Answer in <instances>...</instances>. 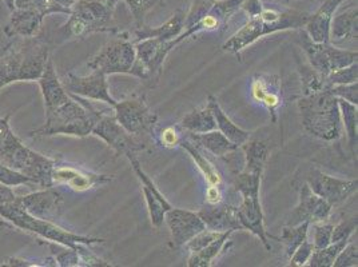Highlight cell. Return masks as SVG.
Here are the masks:
<instances>
[{"label": "cell", "mask_w": 358, "mask_h": 267, "mask_svg": "<svg viewBox=\"0 0 358 267\" xmlns=\"http://www.w3.org/2000/svg\"><path fill=\"white\" fill-rule=\"evenodd\" d=\"M198 215L205 223L206 229L224 233V231H236L243 230L239 222L237 208L220 203H206L198 211Z\"/></svg>", "instance_id": "obj_22"}, {"label": "cell", "mask_w": 358, "mask_h": 267, "mask_svg": "<svg viewBox=\"0 0 358 267\" xmlns=\"http://www.w3.org/2000/svg\"><path fill=\"white\" fill-rule=\"evenodd\" d=\"M357 217H352L349 219H343L338 224L333 227V234H331V243L338 242L343 239H349L355 234L357 230Z\"/></svg>", "instance_id": "obj_46"}, {"label": "cell", "mask_w": 358, "mask_h": 267, "mask_svg": "<svg viewBox=\"0 0 358 267\" xmlns=\"http://www.w3.org/2000/svg\"><path fill=\"white\" fill-rule=\"evenodd\" d=\"M214 1L215 0H193L190 10L185 17V30L183 31L192 30L195 24H198L202 20V17L208 14Z\"/></svg>", "instance_id": "obj_39"}, {"label": "cell", "mask_w": 358, "mask_h": 267, "mask_svg": "<svg viewBox=\"0 0 358 267\" xmlns=\"http://www.w3.org/2000/svg\"><path fill=\"white\" fill-rule=\"evenodd\" d=\"M297 104L302 126L308 133L328 142L340 138L343 124L340 106L330 89L303 95Z\"/></svg>", "instance_id": "obj_4"}, {"label": "cell", "mask_w": 358, "mask_h": 267, "mask_svg": "<svg viewBox=\"0 0 358 267\" xmlns=\"http://www.w3.org/2000/svg\"><path fill=\"white\" fill-rule=\"evenodd\" d=\"M15 8H30L35 10L42 16L51 14H66L70 15L71 10L60 6L57 0H15Z\"/></svg>", "instance_id": "obj_37"}, {"label": "cell", "mask_w": 358, "mask_h": 267, "mask_svg": "<svg viewBox=\"0 0 358 267\" xmlns=\"http://www.w3.org/2000/svg\"><path fill=\"white\" fill-rule=\"evenodd\" d=\"M0 183L8 187H16L22 185H34L29 177L3 164H0Z\"/></svg>", "instance_id": "obj_44"}, {"label": "cell", "mask_w": 358, "mask_h": 267, "mask_svg": "<svg viewBox=\"0 0 358 267\" xmlns=\"http://www.w3.org/2000/svg\"><path fill=\"white\" fill-rule=\"evenodd\" d=\"M3 3L7 6L10 13H13L15 10V0H3Z\"/></svg>", "instance_id": "obj_56"}, {"label": "cell", "mask_w": 358, "mask_h": 267, "mask_svg": "<svg viewBox=\"0 0 358 267\" xmlns=\"http://www.w3.org/2000/svg\"><path fill=\"white\" fill-rule=\"evenodd\" d=\"M120 0H76L70 17L60 32L64 38H85L95 32L120 34L114 24V13Z\"/></svg>", "instance_id": "obj_6"}, {"label": "cell", "mask_w": 358, "mask_h": 267, "mask_svg": "<svg viewBox=\"0 0 358 267\" xmlns=\"http://www.w3.org/2000/svg\"><path fill=\"white\" fill-rule=\"evenodd\" d=\"M301 45L308 57L310 67L325 78L330 73L357 62V51L341 50L331 45V42L315 43L305 31H302L301 35Z\"/></svg>", "instance_id": "obj_10"}, {"label": "cell", "mask_w": 358, "mask_h": 267, "mask_svg": "<svg viewBox=\"0 0 358 267\" xmlns=\"http://www.w3.org/2000/svg\"><path fill=\"white\" fill-rule=\"evenodd\" d=\"M92 135L101 138L107 143L108 147L114 150L118 155L123 154L127 155L133 152L136 147L134 135L127 133L120 122L115 118L114 114H108L107 111L102 113V115L96 120L95 126L92 127Z\"/></svg>", "instance_id": "obj_18"}, {"label": "cell", "mask_w": 358, "mask_h": 267, "mask_svg": "<svg viewBox=\"0 0 358 267\" xmlns=\"http://www.w3.org/2000/svg\"><path fill=\"white\" fill-rule=\"evenodd\" d=\"M57 1L59 3L60 6H63V7L71 10V7H73V4H74L76 0H57Z\"/></svg>", "instance_id": "obj_55"}, {"label": "cell", "mask_w": 358, "mask_h": 267, "mask_svg": "<svg viewBox=\"0 0 358 267\" xmlns=\"http://www.w3.org/2000/svg\"><path fill=\"white\" fill-rule=\"evenodd\" d=\"M43 20H45V16L41 15L35 10L15 8L11 13L10 20L3 32L7 38L36 36L39 31L42 30Z\"/></svg>", "instance_id": "obj_26"}, {"label": "cell", "mask_w": 358, "mask_h": 267, "mask_svg": "<svg viewBox=\"0 0 358 267\" xmlns=\"http://www.w3.org/2000/svg\"><path fill=\"white\" fill-rule=\"evenodd\" d=\"M134 45L135 62L131 75L154 86L164 73V60L176 45L173 41L164 42L157 38L143 39Z\"/></svg>", "instance_id": "obj_9"}, {"label": "cell", "mask_w": 358, "mask_h": 267, "mask_svg": "<svg viewBox=\"0 0 358 267\" xmlns=\"http://www.w3.org/2000/svg\"><path fill=\"white\" fill-rule=\"evenodd\" d=\"M158 1L159 0H124V3L129 6L131 14L134 16L136 29L145 24V16L148 15V13Z\"/></svg>", "instance_id": "obj_43"}, {"label": "cell", "mask_w": 358, "mask_h": 267, "mask_svg": "<svg viewBox=\"0 0 358 267\" xmlns=\"http://www.w3.org/2000/svg\"><path fill=\"white\" fill-rule=\"evenodd\" d=\"M185 17H186V14L182 10H177L171 15V17L159 27L151 29V27L143 24L142 27L135 30V39L133 42L136 43L139 41L149 39V38H157L164 42H171V41L177 39L182 34V31L185 30Z\"/></svg>", "instance_id": "obj_27"}, {"label": "cell", "mask_w": 358, "mask_h": 267, "mask_svg": "<svg viewBox=\"0 0 358 267\" xmlns=\"http://www.w3.org/2000/svg\"><path fill=\"white\" fill-rule=\"evenodd\" d=\"M10 118H11L10 114H7L6 117L0 118V146L3 145V142H4L6 136H7V134L10 133V130H11Z\"/></svg>", "instance_id": "obj_54"}, {"label": "cell", "mask_w": 358, "mask_h": 267, "mask_svg": "<svg viewBox=\"0 0 358 267\" xmlns=\"http://www.w3.org/2000/svg\"><path fill=\"white\" fill-rule=\"evenodd\" d=\"M313 227V246L314 250L327 247L331 243V234H333V223L324 221V222L313 223L310 224Z\"/></svg>", "instance_id": "obj_42"}, {"label": "cell", "mask_w": 358, "mask_h": 267, "mask_svg": "<svg viewBox=\"0 0 358 267\" xmlns=\"http://www.w3.org/2000/svg\"><path fill=\"white\" fill-rule=\"evenodd\" d=\"M206 201L208 203H220L222 202V192L220 186H209L206 192Z\"/></svg>", "instance_id": "obj_52"}, {"label": "cell", "mask_w": 358, "mask_h": 267, "mask_svg": "<svg viewBox=\"0 0 358 267\" xmlns=\"http://www.w3.org/2000/svg\"><path fill=\"white\" fill-rule=\"evenodd\" d=\"M130 161V164L134 168L135 174L138 175V178L142 183V192L145 195V201L148 205V210H149L150 219H151V224L155 229H159L164 222V214L167 210L173 208L170 205V202L164 196V194L161 193L157 186L154 185V182L151 180L149 175L143 171L142 166L139 164V161L134 157L133 152L126 155Z\"/></svg>", "instance_id": "obj_19"}, {"label": "cell", "mask_w": 358, "mask_h": 267, "mask_svg": "<svg viewBox=\"0 0 358 267\" xmlns=\"http://www.w3.org/2000/svg\"><path fill=\"white\" fill-rule=\"evenodd\" d=\"M301 79H302L301 82H302L303 95H309V94H314V92L329 89L327 78L318 74L312 67L302 66Z\"/></svg>", "instance_id": "obj_38"}, {"label": "cell", "mask_w": 358, "mask_h": 267, "mask_svg": "<svg viewBox=\"0 0 358 267\" xmlns=\"http://www.w3.org/2000/svg\"><path fill=\"white\" fill-rule=\"evenodd\" d=\"M135 62V45L129 34L120 32L106 43L87 63L91 71L105 75H131Z\"/></svg>", "instance_id": "obj_8"}, {"label": "cell", "mask_w": 358, "mask_h": 267, "mask_svg": "<svg viewBox=\"0 0 358 267\" xmlns=\"http://www.w3.org/2000/svg\"><path fill=\"white\" fill-rule=\"evenodd\" d=\"M74 250H76L79 255V261H80V266H95V267H108L111 266L108 262H106L103 259H101L99 257H96L91 250H87V245L79 243L76 245Z\"/></svg>", "instance_id": "obj_49"}, {"label": "cell", "mask_w": 358, "mask_h": 267, "mask_svg": "<svg viewBox=\"0 0 358 267\" xmlns=\"http://www.w3.org/2000/svg\"><path fill=\"white\" fill-rule=\"evenodd\" d=\"M343 0H325L320 8L308 16L305 23V32L315 43H328L330 42V24L331 19L338 10Z\"/></svg>", "instance_id": "obj_25"}, {"label": "cell", "mask_w": 358, "mask_h": 267, "mask_svg": "<svg viewBox=\"0 0 358 267\" xmlns=\"http://www.w3.org/2000/svg\"><path fill=\"white\" fill-rule=\"evenodd\" d=\"M189 139L194 143L196 147L206 150L215 157H224L229 152L238 149V146L231 143L224 134L218 130H213L209 133L203 134H189Z\"/></svg>", "instance_id": "obj_30"}, {"label": "cell", "mask_w": 358, "mask_h": 267, "mask_svg": "<svg viewBox=\"0 0 358 267\" xmlns=\"http://www.w3.org/2000/svg\"><path fill=\"white\" fill-rule=\"evenodd\" d=\"M309 229L310 223L302 222L296 226H286L282 230L280 240L284 243L285 252L289 257L297 250V247L305 239H308Z\"/></svg>", "instance_id": "obj_35"}, {"label": "cell", "mask_w": 358, "mask_h": 267, "mask_svg": "<svg viewBox=\"0 0 358 267\" xmlns=\"http://www.w3.org/2000/svg\"><path fill=\"white\" fill-rule=\"evenodd\" d=\"M252 95L254 101L262 104L275 122V113L282 102L281 80L275 75L258 74L252 80Z\"/></svg>", "instance_id": "obj_23"}, {"label": "cell", "mask_w": 358, "mask_h": 267, "mask_svg": "<svg viewBox=\"0 0 358 267\" xmlns=\"http://www.w3.org/2000/svg\"><path fill=\"white\" fill-rule=\"evenodd\" d=\"M179 146L183 150L187 151V154L192 157V159L194 161L196 167L199 168V171L202 173V175L208 180L209 186H221L222 177L220 174V171L217 170V167L210 162L209 159L199 151V147H196L194 143L190 139H180Z\"/></svg>", "instance_id": "obj_33"}, {"label": "cell", "mask_w": 358, "mask_h": 267, "mask_svg": "<svg viewBox=\"0 0 358 267\" xmlns=\"http://www.w3.org/2000/svg\"><path fill=\"white\" fill-rule=\"evenodd\" d=\"M111 180H113V177L83 171L74 166L59 164L58 162L55 164V167L52 170V185L54 186L66 185L71 190L78 192V193L94 189L96 186H102Z\"/></svg>", "instance_id": "obj_20"}, {"label": "cell", "mask_w": 358, "mask_h": 267, "mask_svg": "<svg viewBox=\"0 0 358 267\" xmlns=\"http://www.w3.org/2000/svg\"><path fill=\"white\" fill-rule=\"evenodd\" d=\"M70 99L60 104L55 110L45 114V124L32 131L31 136H52V135H73L85 138L92 131L102 111L90 103L89 99L70 94Z\"/></svg>", "instance_id": "obj_3"}, {"label": "cell", "mask_w": 358, "mask_h": 267, "mask_svg": "<svg viewBox=\"0 0 358 267\" xmlns=\"http://www.w3.org/2000/svg\"><path fill=\"white\" fill-rule=\"evenodd\" d=\"M0 217L13 223L15 227L23 231H27L34 236H38L39 238H43L50 242L58 243L70 249H75L79 243L91 246L106 242L102 238L86 237L71 233L54 223V221L32 217L17 203L16 199L0 205Z\"/></svg>", "instance_id": "obj_5"}, {"label": "cell", "mask_w": 358, "mask_h": 267, "mask_svg": "<svg viewBox=\"0 0 358 267\" xmlns=\"http://www.w3.org/2000/svg\"><path fill=\"white\" fill-rule=\"evenodd\" d=\"M16 196L17 195L14 193V190L11 187L4 186V185L0 183V205L11 202V201H15Z\"/></svg>", "instance_id": "obj_53"}, {"label": "cell", "mask_w": 358, "mask_h": 267, "mask_svg": "<svg viewBox=\"0 0 358 267\" xmlns=\"http://www.w3.org/2000/svg\"><path fill=\"white\" fill-rule=\"evenodd\" d=\"M333 206L312 192V189L305 183L299 192V205L290 214L287 226H296L302 222L313 223L329 221Z\"/></svg>", "instance_id": "obj_17"}, {"label": "cell", "mask_w": 358, "mask_h": 267, "mask_svg": "<svg viewBox=\"0 0 358 267\" xmlns=\"http://www.w3.org/2000/svg\"><path fill=\"white\" fill-rule=\"evenodd\" d=\"M16 201L32 217L48 221L57 219L63 208V195L55 187H42L27 195H17Z\"/></svg>", "instance_id": "obj_16"}, {"label": "cell", "mask_w": 358, "mask_h": 267, "mask_svg": "<svg viewBox=\"0 0 358 267\" xmlns=\"http://www.w3.org/2000/svg\"><path fill=\"white\" fill-rule=\"evenodd\" d=\"M36 82L39 83L41 92L43 96L45 114L59 107L60 104L66 103L71 98L70 94L64 89L63 83L60 82L51 58L47 60L43 74L41 75V78Z\"/></svg>", "instance_id": "obj_24"}, {"label": "cell", "mask_w": 358, "mask_h": 267, "mask_svg": "<svg viewBox=\"0 0 358 267\" xmlns=\"http://www.w3.org/2000/svg\"><path fill=\"white\" fill-rule=\"evenodd\" d=\"M358 245L357 240L349 239L341 252L336 257L333 267H357Z\"/></svg>", "instance_id": "obj_41"}, {"label": "cell", "mask_w": 358, "mask_h": 267, "mask_svg": "<svg viewBox=\"0 0 358 267\" xmlns=\"http://www.w3.org/2000/svg\"><path fill=\"white\" fill-rule=\"evenodd\" d=\"M306 183L313 193L325 199L331 206L345 202L357 192L358 186L357 179L336 178L317 168L309 173Z\"/></svg>", "instance_id": "obj_12"}, {"label": "cell", "mask_w": 358, "mask_h": 267, "mask_svg": "<svg viewBox=\"0 0 358 267\" xmlns=\"http://www.w3.org/2000/svg\"><path fill=\"white\" fill-rule=\"evenodd\" d=\"M234 231H224L217 239H214L208 246L198 252H190V257L187 259V266L189 267H209L213 265L214 259L224 252L226 247V243L229 242L230 236Z\"/></svg>", "instance_id": "obj_32"}, {"label": "cell", "mask_w": 358, "mask_h": 267, "mask_svg": "<svg viewBox=\"0 0 358 267\" xmlns=\"http://www.w3.org/2000/svg\"><path fill=\"white\" fill-rule=\"evenodd\" d=\"M180 139H182V138H180L178 131H177L174 127H171V126L166 127L164 130H162V134H161L162 145H164V147H169V149L179 146Z\"/></svg>", "instance_id": "obj_51"}, {"label": "cell", "mask_w": 358, "mask_h": 267, "mask_svg": "<svg viewBox=\"0 0 358 267\" xmlns=\"http://www.w3.org/2000/svg\"><path fill=\"white\" fill-rule=\"evenodd\" d=\"M54 259H55L57 265L60 267L80 266L78 252L74 249H70V247H66V250L58 252Z\"/></svg>", "instance_id": "obj_50"}, {"label": "cell", "mask_w": 358, "mask_h": 267, "mask_svg": "<svg viewBox=\"0 0 358 267\" xmlns=\"http://www.w3.org/2000/svg\"><path fill=\"white\" fill-rule=\"evenodd\" d=\"M308 14L296 10H277L266 8L264 4L253 14L224 45L222 50L239 54L249 45L255 43L259 38L271 35L280 31L299 30L305 26Z\"/></svg>", "instance_id": "obj_2"}, {"label": "cell", "mask_w": 358, "mask_h": 267, "mask_svg": "<svg viewBox=\"0 0 358 267\" xmlns=\"http://www.w3.org/2000/svg\"><path fill=\"white\" fill-rule=\"evenodd\" d=\"M171 234V245L174 249L183 247L192 238L206 229L198 212L185 208H171L164 214Z\"/></svg>", "instance_id": "obj_14"}, {"label": "cell", "mask_w": 358, "mask_h": 267, "mask_svg": "<svg viewBox=\"0 0 358 267\" xmlns=\"http://www.w3.org/2000/svg\"><path fill=\"white\" fill-rule=\"evenodd\" d=\"M222 233H218V231H213L209 229H205L202 230L201 233H198L195 237L192 238L183 247H186L190 252H198L201 249H203L205 246H208L209 243H211L214 239L220 237Z\"/></svg>", "instance_id": "obj_45"}, {"label": "cell", "mask_w": 358, "mask_h": 267, "mask_svg": "<svg viewBox=\"0 0 358 267\" xmlns=\"http://www.w3.org/2000/svg\"><path fill=\"white\" fill-rule=\"evenodd\" d=\"M349 239L333 242L327 247L314 250L313 254L310 255L308 265L310 267H333V262H334L336 257L338 255V252L343 250L345 245L349 242Z\"/></svg>", "instance_id": "obj_36"}, {"label": "cell", "mask_w": 358, "mask_h": 267, "mask_svg": "<svg viewBox=\"0 0 358 267\" xmlns=\"http://www.w3.org/2000/svg\"><path fill=\"white\" fill-rule=\"evenodd\" d=\"M338 99V98H337ZM338 106H340V114H341V123L346 130L348 140L352 150L355 151L357 146L358 134V110L356 104L349 103L343 99H338Z\"/></svg>", "instance_id": "obj_34"}, {"label": "cell", "mask_w": 358, "mask_h": 267, "mask_svg": "<svg viewBox=\"0 0 358 267\" xmlns=\"http://www.w3.org/2000/svg\"><path fill=\"white\" fill-rule=\"evenodd\" d=\"M48 58V45L38 35L11 38L0 51V89L15 82H36Z\"/></svg>", "instance_id": "obj_1"}, {"label": "cell", "mask_w": 358, "mask_h": 267, "mask_svg": "<svg viewBox=\"0 0 358 267\" xmlns=\"http://www.w3.org/2000/svg\"><path fill=\"white\" fill-rule=\"evenodd\" d=\"M63 86L69 94H73L89 101L103 102V103L110 104L111 107H114L117 103V101L110 94L107 75L101 71H91L86 76H78L70 73L66 76Z\"/></svg>", "instance_id": "obj_13"}, {"label": "cell", "mask_w": 358, "mask_h": 267, "mask_svg": "<svg viewBox=\"0 0 358 267\" xmlns=\"http://www.w3.org/2000/svg\"><path fill=\"white\" fill-rule=\"evenodd\" d=\"M180 127L186 133L203 134L217 130V123L209 106H206L187 113L180 120Z\"/></svg>", "instance_id": "obj_31"}, {"label": "cell", "mask_w": 358, "mask_h": 267, "mask_svg": "<svg viewBox=\"0 0 358 267\" xmlns=\"http://www.w3.org/2000/svg\"><path fill=\"white\" fill-rule=\"evenodd\" d=\"M208 106L214 115L215 123H217V130L224 134V136L234 143L236 146H243L249 139H250V133L238 127L231 119L226 115L222 107L218 103L217 98L209 95L208 98Z\"/></svg>", "instance_id": "obj_28"}, {"label": "cell", "mask_w": 358, "mask_h": 267, "mask_svg": "<svg viewBox=\"0 0 358 267\" xmlns=\"http://www.w3.org/2000/svg\"><path fill=\"white\" fill-rule=\"evenodd\" d=\"M357 6L350 7L338 15L333 16L330 24V42L343 43L345 41L357 39Z\"/></svg>", "instance_id": "obj_29"}, {"label": "cell", "mask_w": 358, "mask_h": 267, "mask_svg": "<svg viewBox=\"0 0 358 267\" xmlns=\"http://www.w3.org/2000/svg\"><path fill=\"white\" fill-rule=\"evenodd\" d=\"M245 0H215L210 7L208 14L202 17V20L195 24L192 30L183 31L177 39L173 41L174 45H178L183 41L194 36L199 32L205 31H217L224 29L229 20L241 10Z\"/></svg>", "instance_id": "obj_15"}, {"label": "cell", "mask_w": 358, "mask_h": 267, "mask_svg": "<svg viewBox=\"0 0 358 267\" xmlns=\"http://www.w3.org/2000/svg\"><path fill=\"white\" fill-rule=\"evenodd\" d=\"M358 79V63L355 62L346 67H343L340 70H336L333 73L327 76V83H328L329 89L331 86H337V85H348V83H353L357 82Z\"/></svg>", "instance_id": "obj_40"}, {"label": "cell", "mask_w": 358, "mask_h": 267, "mask_svg": "<svg viewBox=\"0 0 358 267\" xmlns=\"http://www.w3.org/2000/svg\"><path fill=\"white\" fill-rule=\"evenodd\" d=\"M113 108L120 126L131 135L149 133L157 120L145 99L139 96L117 102Z\"/></svg>", "instance_id": "obj_11"}, {"label": "cell", "mask_w": 358, "mask_h": 267, "mask_svg": "<svg viewBox=\"0 0 358 267\" xmlns=\"http://www.w3.org/2000/svg\"><path fill=\"white\" fill-rule=\"evenodd\" d=\"M313 243L309 239H305L297 247V250L290 255L289 266L301 267L308 265V262L310 259V255L313 254Z\"/></svg>", "instance_id": "obj_47"}, {"label": "cell", "mask_w": 358, "mask_h": 267, "mask_svg": "<svg viewBox=\"0 0 358 267\" xmlns=\"http://www.w3.org/2000/svg\"><path fill=\"white\" fill-rule=\"evenodd\" d=\"M237 214L242 229L250 231L264 243L266 250H271L268 243V234L264 223V211L259 195H242V202L237 208Z\"/></svg>", "instance_id": "obj_21"}, {"label": "cell", "mask_w": 358, "mask_h": 267, "mask_svg": "<svg viewBox=\"0 0 358 267\" xmlns=\"http://www.w3.org/2000/svg\"><path fill=\"white\" fill-rule=\"evenodd\" d=\"M330 92L338 98V99H343L349 103L356 104L358 106V83L353 82V83H348V85H337V86H331L330 87Z\"/></svg>", "instance_id": "obj_48"}, {"label": "cell", "mask_w": 358, "mask_h": 267, "mask_svg": "<svg viewBox=\"0 0 358 267\" xmlns=\"http://www.w3.org/2000/svg\"><path fill=\"white\" fill-rule=\"evenodd\" d=\"M0 164L20 171L29 177L34 185L41 186V189L55 187L52 185V170L57 159L31 150L13 130L7 134L0 146Z\"/></svg>", "instance_id": "obj_7"}]
</instances>
